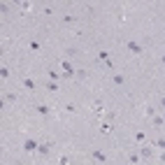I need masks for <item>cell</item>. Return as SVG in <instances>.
Returning <instances> with one entry per match:
<instances>
[{
    "label": "cell",
    "instance_id": "cell-1",
    "mask_svg": "<svg viewBox=\"0 0 165 165\" xmlns=\"http://www.w3.org/2000/svg\"><path fill=\"white\" fill-rule=\"evenodd\" d=\"M37 149H40V144L35 142V140H26V142H23V151L33 154V151H37Z\"/></svg>",
    "mask_w": 165,
    "mask_h": 165
},
{
    "label": "cell",
    "instance_id": "cell-2",
    "mask_svg": "<svg viewBox=\"0 0 165 165\" xmlns=\"http://www.w3.org/2000/svg\"><path fill=\"white\" fill-rule=\"evenodd\" d=\"M126 47H128V51H133V53H135V56H140V53H142V47H140L137 42H133V40H130V42H128Z\"/></svg>",
    "mask_w": 165,
    "mask_h": 165
},
{
    "label": "cell",
    "instance_id": "cell-3",
    "mask_svg": "<svg viewBox=\"0 0 165 165\" xmlns=\"http://www.w3.org/2000/svg\"><path fill=\"white\" fill-rule=\"evenodd\" d=\"M35 112H37L40 116H49V112H51V109H49L47 105H37V107H35Z\"/></svg>",
    "mask_w": 165,
    "mask_h": 165
},
{
    "label": "cell",
    "instance_id": "cell-4",
    "mask_svg": "<svg viewBox=\"0 0 165 165\" xmlns=\"http://www.w3.org/2000/svg\"><path fill=\"white\" fill-rule=\"evenodd\" d=\"M91 158H96V160H100V163H107V156H105L102 151H91Z\"/></svg>",
    "mask_w": 165,
    "mask_h": 165
},
{
    "label": "cell",
    "instance_id": "cell-5",
    "mask_svg": "<svg viewBox=\"0 0 165 165\" xmlns=\"http://www.w3.org/2000/svg\"><path fill=\"white\" fill-rule=\"evenodd\" d=\"M51 151V144H40V149H37V154H42V156H47Z\"/></svg>",
    "mask_w": 165,
    "mask_h": 165
},
{
    "label": "cell",
    "instance_id": "cell-6",
    "mask_svg": "<svg viewBox=\"0 0 165 165\" xmlns=\"http://www.w3.org/2000/svg\"><path fill=\"white\" fill-rule=\"evenodd\" d=\"M112 81H114V84H123V81H126V77H123V75H114V77H112Z\"/></svg>",
    "mask_w": 165,
    "mask_h": 165
},
{
    "label": "cell",
    "instance_id": "cell-7",
    "mask_svg": "<svg viewBox=\"0 0 165 165\" xmlns=\"http://www.w3.org/2000/svg\"><path fill=\"white\" fill-rule=\"evenodd\" d=\"M140 154H142V156H146V158H149V156H151V149H149V146H142V149H140Z\"/></svg>",
    "mask_w": 165,
    "mask_h": 165
},
{
    "label": "cell",
    "instance_id": "cell-8",
    "mask_svg": "<svg viewBox=\"0 0 165 165\" xmlns=\"http://www.w3.org/2000/svg\"><path fill=\"white\" fill-rule=\"evenodd\" d=\"M23 86H26V88H35V81H33V79H28V77H26V79H23Z\"/></svg>",
    "mask_w": 165,
    "mask_h": 165
},
{
    "label": "cell",
    "instance_id": "cell-9",
    "mask_svg": "<svg viewBox=\"0 0 165 165\" xmlns=\"http://www.w3.org/2000/svg\"><path fill=\"white\" fill-rule=\"evenodd\" d=\"M28 47H30V49H33V51H40V42H37V40H33V42H30V44H28Z\"/></svg>",
    "mask_w": 165,
    "mask_h": 165
},
{
    "label": "cell",
    "instance_id": "cell-10",
    "mask_svg": "<svg viewBox=\"0 0 165 165\" xmlns=\"http://www.w3.org/2000/svg\"><path fill=\"white\" fill-rule=\"evenodd\" d=\"M0 77L7 79V77H9V70H7V67H0Z\"/></svg>",
    "mask_w": 165,
    "mask_h": 165
},
{
    "label": "cell",
    "instance_id": "cell-11",
    "mask_svg": "<svg viewBox=\"0 0 165 165\" xmlns=\"http://www.w3.org/2000/svg\"><path fill=\"white\" fill-rule=\"evenodd\" d=\"M109 130H112V126H109V123H102V126H100V133H109Z\"/></svg>",
    "mask_w": 165,
    "mask_h": 165
},
{
    "label": "cell",
    "instance_id": "cell-12",
    "mask_svg": "<svg viewBox=\"0 0 165 165\" xmlns=\"http://www.w3.org/2000/svg\"><path fill=\"white\" fill-rule=\"evenodd\" d=\"M154 114H156V109H154V107H146V116L154 119Z\"/></svg>",
    "mask_w": 165,
    "mask_h": 165
},
{
    "label": "cell",
    "instance_id": "cell-13",
    "mask_svg": "<svg viewBox=\"0 0 165 165\" xmlns=\"http://www.w3.org/2000/svg\"><path fill=\"white\" fill-rule=\"evenodd\" d=\"M98 58L100 61H107V51H98Z\"/></svg>",
    "mask_w": 165,
    "mask_h": 165
},
{
    "label": "cell",
    "instance_id": "cell-14",
    "mask_svg": "<svg viewBox=\"0 0 165 165\" xmlns=\"http://www.w3.org/2000/svg\"><path fill=\"white\" fill-rule=\"evenodd\" d=\"M156 144H158V146H160V149H163V151H165V140H158V142H156Z\"/></svg>",
    "mask_w": 165,
    "mask_h": 165
},
{
    "label": "cell",
    "instance_id": "cell-15",
    "mask_svg": "<svg viewBox=\"0 0 165 165\" xmlns=\"http://www.w3.org/2000/svg\"><path fill=\"white\" fill-rule=\"evenodd\" d=\"M160 107H163V109H165V98H163V100H160Z\"/></svg>",
    "mask_w": 165,
    "mask_h": 165
},
{
    "label": "cell",
    "instance_id": "cell-16",
    "mask_svg": "<svg viewBox=\"0 0 165 165\" xmlns=\"http://www.w3.org/2000/svg\"><path fill=\"white\" fill-rule=\"evenodd\" d=\"M160 61H163V63H165V53H163V58H160Z\"/></svg>",
    "mask_w": 165,
    "mask_h": 165
},
{
    "label": "cell",
    "instance_id": "cell-17",
    "mask_svg": "<svg viewBox=\"0 0 165 165\" xmlns=\"http://www.w3.org/2000/svg\"><path fill=\"white\" fill-rule=\"evenodd\" d=\"M91 165H93V163H91Z\"/></svg>",
    "mask_w": 165,
    "mask_h": 165
}]
</instances>
